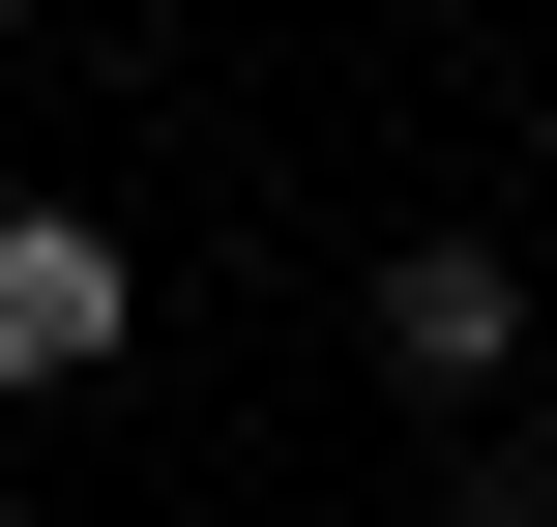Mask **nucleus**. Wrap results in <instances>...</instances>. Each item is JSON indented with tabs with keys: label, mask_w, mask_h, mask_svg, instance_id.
Returning a JSON list of instances; mask_svg holds the SVG:
<instances>
[{
	"label": "nucleus",
	"mask_w": 557,
	"mask_h": 527,
	"mask_svg": "<svg viewBox=\"0 0 557 527\" xmlns=\"http://www.w3.org/2000/svg\"><path fill=\"white\" fill-rule=\"evenodd\" d=\"M117 323H147V264L88 205H0V381H117Z\"/></svg>",
	"instance_id": "f257e3e1"
},
{
	"label": "nucleus",
	"mask_w": 557,
	"mask_h": 527,
	"mask_svg": "<svg viewBox=\"0 0 557 527\" xmlns=\"http://www.w3.org/2000/svg\"><path fill=\"white\" fill-rule=\"evenodd\" d=\"M499 352H529L499 235H411V264H382V381H499Z\"/></svg>",
	"instance_id": "f03ea898"
}]
</instances>
